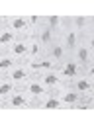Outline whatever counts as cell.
Returning <instances> with one entry per match:
<instances>
[{
  "instance_id": "cell-1",
  "label": "cell",
  "mask_w": 94,
  "mask_h": 125,
  "mask_svg": "<svg viewBox=\"0 0 94 125\" xmlns=\"http://www.w3.org/2000/svg\"><path fill=\"white\" fill-rule=\"evenodd\" d=\"M31 78H35V74L27 68V64L22 61L20 64H16L14 68H10L8 72H2L0 74V80H10V82H14L18 88H22L25 82H29Z\"/></svg>"
},
{
  "instance_id": "cell-2",
  "label": "cell",
  "mask_w": 94,
  "mask_h": 125,
  "mask_svg": "<svg viewBox=\"0 0 94 125\" xmlns=\"http://www.w3.org/2000/svg\"><path fill=\"white\" fill-rule=\"evenodd\" d=\"M0 25L16 31V33L22 35V37H31V35H33V29L29 27L25 16H8V18H2V20H0Z\"/></svg>"
},
{
  "instance_id": "cell-3",
  "label": "cell",
  "mask_w": 94,
  "mask_h": 125,
  "mask_svg": "<svg viewBox=\"0 0 94 125\" xmlns=\"http://www.w3.org/2000/svg\"><path fill=\"white\" fill-rule=\"evenodd\" d=\"M33 104H35V100L33 98H29L22 88H18L14 94H10L6 100H2L0 102V105L2 107H8V109H18V107H33Z\"/></svg>"
},
{
  "instance_id": "cell-4",
  "label": "cell",
  "mask_w": 94,
  "mask_h": 125,
  "mask_svg": "<svg viewBox=\"0 0 94 125\" xmlns=\"http://www.w3.org/2000/svg\"><path fill=\"white\" fill-rule=\"evenodd\" d=\"M57 70H59V74H61V78H63V82H65V84H69L70 80H74L76 76H80V74H82L80 64H78L70 55L65 59V62H63V64H59V68H57Z\"/></svg>"
},
{
  "instance_id": "cell-5",
  "label": "cell",
  "mask_w": 94,
  "mask_h": 125,
  "mask_svg": "<svg viewBox=\"0 0 94 125\" xmlns=\"http://www.w3.org/2000/svg\"><path fill=\"white\" fill-rule=\"evenodd\" d=\"M24 62L27 64V68H29L33 74H39V72H45V70H55V68H59L57 62H53L45 53L39 55V57H35V59H25Z\"/></svg>"
},
{
  "instance_id": "cell-6",
  "label": "cell",
  "mask_w": 94,
  "mask_h": 125,
  "mask_svg": "<svg viewBox=\"0 0 94 125\" xmlns=\"http://www.w3.org/2000/svg\"><path fill=\"white\" fill-rule=\"evenodd\" d=\"M22 90H24L29 98H33V100L45 98V96H49V94H53V92H55V90H49L45 84H41V82L37 80V76H35V78H31L29 82H25V84L22 86Z\"/></svg>"
},
{
  "instance_id": "cell-7",
  "label": "cell",
  "mask_w": 94,
  "mask_h": 125,
  "mask_svg": "<svg viewBox=\"0 0 94 125\" xmlns=\"http://www.w3.org/2000/svg\"><path fill=\"white\" fill-rule=\"evenodd\" d=\"M63 23L74 31H78L80 35L88 29H92V20L88 16H63Z\"/></svg>"
},
{
  "instance_id": "cell-8",
  "label": "cell",
  "mask_w": 94,
  "mask_h": 125,
  "mask_svg": "<svg viewBox=\"0 0 94 125\" xmlns=\"http://www.w3.org/2000/svg\"><path fill=\"white\" fill-rule=\"evenodd\" d=\"M33 37L39 41V45H41L45 51H47V49H49V47H51V45H53V43L59 39V37L55 35V31H53V29H51V27H49L45 21H43V23H41V25H39L35 31H33Z\"/></svg>"
},
{
  "instance_id": "cell-9",
  "label": "cell",
  "mask_w": 94,
  "mask_h": 125,
  "mask_svg": "<svg viewBox=\"0 0 94 125\" xmlns=\"http://www.w3.org/2000/svg\"><path fill=\"white\" fill-rule=\"evenodd\" d=\"M35 76H37V80H39L41 84H45L49 90H59V88L65 86V82H63V78H61V74H59L57 68H55V70L39 72V74H35Z\"/></svg>"
},
{
  "instance_id": "cell-10",
  "label": "cell",
  "mask_w": 94,
  "mask_h": 125,
  "mask_svg": "<svg viewBox=\"0 0 94 125\" xmlns=\"http://www.w3.org/2000/svg\"><path fill=\"white\" fill-rule=\"evenodd\" d=\"M4 53H10V55H14L16 59L25 61V59H27V53H29V41H27V37H20L16 43H12L10 47H6Z\"/></svg>"
},
{
  "instance_id": "cell-11",
  "label": "cell",
  "mask_w": 94,
  "mask_h": 125,
  "mask_svg": "<svg viewBox=\"0 0 94 125\" xmlns=\"http://www.w3.org/2000/svg\"><path fill=\"white\" fill-rule=\"evenodd\" d=\"M59 39H61L63 47L67 49V53H69V55H72V53H74V49H76V45H78V41H80V33L65 25V31H63V35H61Z\"/></svg>"
},
{
  "instance_id": "cell-12",
  "label": "cell",
  "mask_w": 94,
  "mask_h": 125,
  "mask_svg": "<svg viewBox=\"0 0 94 125\" xmlns=\"http://www.w3.org/2000/svg\"><path fill=\"white\" fill-rule=\"evenodd\" d=\"M69 86L70 88H74L76 92H82L88 100H92V96H94V84H92V80H88L86 76H76L74 80H70L69 82Z\"/></svg>"
},
{
  "instance_id": "cell-13",
  "label": "cell",
  "mask_w": 94,
  "mask_h": 125,
  "mask_svg": "<svg viewBox=\"0 0 94 125\" xmlns=\"http://www.w3.org/2000/svg\"><path fill=\"white\" fill-rule=\"evenodd\" d=\"M45 55H47L53 62H57V66H59V64H63V62H65V59L69 57L67 49H65V47H63V43H61V39H57V41H55V43L45 51Z\"/></svg>"
},
{
  "instance_id": "cell-14",
  "label": "cell",
  "mask_w": 94,
  "mask_h": 125,
  "mask_svg": "<svg viewBox=\"0 0 94 125\" xmlns=\"http://www.w3.org/2000/svg\"><path fill=\"white\" fill-rule=\"evenodd\" d=\"M33 107H37V109H65L67 105H65V104H63V102L57 98V96L49 94V96H45V98L35 100Z\"/></svg>"
},
{
  "instance_id": "cell-15",
  "label": "cell",
  "mask_w": 94,
  "mask_h": 125,
  "mask_svg": "<svg viewBox=\"0 0 94 125\" xmlns=\"http://www.w3.org/2000/svg\"><path fill=\"white\" fill-rule=\"evenodd\" d=\"M20 37H22V35H18L16 31H12V29L0 25V51H4L6 47H10L12 43H16Z\"/></svg>"
},
{
  "instance_id": "cell-16",
  "label": "cell",
  "mask_w": 94,
  "mask_h": 125,
  "mask_svg": "<svg viewBox=\"0 0 94 125\" xmlns=\"http://www.w3.org/2000/svg\"><path fill=\"white\" fill-rule=\"evenodd\" d=\"M20 62H22L20 59H16L14 55L2 51V53H0V74H2V72H8L10 68H14V66L20 64Z\"/></svg>"
},
{
  "instance_id": "cell-17",
  "label": "cell",
  "mask_w": 94,
  "mask_h": 125,
  "mask_svg": "<svg viewBox=\"0 0 94 125\" xmlns=\"http://www.w3.org/2000/svg\"><path fill=\"white\" fill-rule=\"evenodd\" d=\"M45 23L55 31V35H57V37H61V35H63V31H65L63 16H45Z\"/></svg>"
},
{
  "instance_id": "cell-18",
  "label": "cell",
  "mask_w": 94,
  "mask_h": 125,
  "mask_svg": "<svg viewBox=\"0 0 94 125\" xmlns=\"http://www.w3.org/2000/svg\"><path fill=\"white\" fill-rule=\"evenodd\" d=\"M27 41H29V53H27V59H35V57H39V55L45 53V49L39 45V41H37L33 35L27 37Z\"/></svg>"
},
{
  "instance_id": "cell-19",
  "label": "cell",
  "mask_w": 94,
  "mask_h": 125,
  "mask_svg": "<svg viewBox=\"0 0 94 125\" xmlns=\"http://www.w3.org/2000/svg\"><path fill=\"white\" fill-rule=\"evenodd\" d=\"M18 90V86L14 84V82H10V80H0V102L2 100H6L10 94H14Z\"/></svg>"
},
{
  "instance_id": "cell-20",
  "label": "cell",
  "mask_w": 94,
  "mask_h": 125,
  "mask_svg": "<svg viewBox=\"0 0 94 125\" xmlns=\"http://www.w3.org/2000/svg\"><path fill=\"white\" fill-rule=\"evenodd\" d=\"M27 18V23H29V27L35 31L43 21H45V16H39V14H31V16H25Z\"/></svg>"
}]
</instances>
